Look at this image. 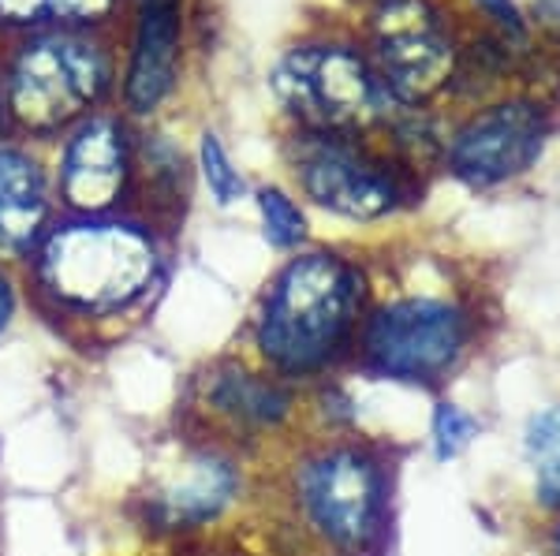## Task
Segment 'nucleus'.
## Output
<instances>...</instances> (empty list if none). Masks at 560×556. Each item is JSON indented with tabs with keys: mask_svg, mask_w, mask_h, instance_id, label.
I'll return each instance as SVG.
<instances>
[{
	"mask_svg": "<svg viewBox=\"0 0 560 556\" xmlns=\"http://www.w3.org/2000/svg\"><path fill=\"white\" fill-rule=\"evenodd\" d=\"M359 307L355 273L332 255L295 258L277 276L261 318V352L284 370H314L332 355Z\"/></svg>",
	"mask_w": 560,
	"mask_h": 556,
	"instance_id": "nucleus-1",
	"label": "nucleus"
},
{
	"mask_svg": "<svg viewBox=\"0 0 560 556\" xmlns=\"http://www.w3.org/2000/svg\"><path fill=\"white\" fill-rule=\"evenodd\" d=\"M153 247L124 224H71L42 250V281L57 299L86 310L131 303L153 276Z\"/></svg>",
	"mask_w": 560,
	"mask_h": 556,
	"instance_id": "nucleus-2",
	"label": "nucleus"
},
{
	"mask_svg": "<svg viewBox=\"0 0 560 556\" xmlns=\"http://www.w3.org/2000/svg\"><path fill=\"white\" fill-rule=\"evenodd\" d=\"M273 90L314 128H351L385 113L388 90L351 49L306 45L288 52L273 71Z\"/></svg>",
	"mask_w": 560,
	"mask_h": 556,
	"instance_id": "nucleus-3",
	"label": "nucleus"
},
{
	"mask_svg": "<svg viewBox=\"0 0 560 556\" xmlns=\"http://www.w3.org/2000/svg\"><path fill=\"white\" fill-rule=\"evenodd\" d=\"M105 79L108 68L94 45L68 34H49L20 52L8 97H12L15 120L34 131H49L94 105L105 90Z\"/></svg>",
	"mask_w": 560,
	"mask_h": 556,
	"instance_id": "nucleus-4",
	"label": "nucleus"
},
{
	"mask_svg": "<svg viewBox=\"0 0 560 556\" xmlns=\"http://www.w3.org/2000/svg\"><path fill=\"white\" fill-rule=\"evenodd\" d=\"M382 83L400 102H422L453 75V42L422 0H396L374 23Z\"/></svg>",
	"mask_w": 560,
	"mask_h": 556,
	"instance_id": "nucleus-5",
	"label": "nucleus"
},
{
	"mask_svg": "<svg viewBox=\"0 0 560 556\" xmlns=\"http://www.w3.org/2000/svg\"><path fill=\"white\" fill-rule=\"evenodd\" d=\"M464 344V318L430 299H408L382 310L370 326L366 352L382 374L433 378L456 358Z\"/></svg>",
	"mask_w": 560,
	"mask_h": 556,
	"instance_id": "nucleus-6",
	"label": "nucleus"
},
{
	"mask_svg": "<svg viewBox=\"0 0 560 556\" xmlns=\"http://www.w3.org/2000/svg\"><path fill=\"white\" fill-rule=\"evenodd\" d=\"M546 142V120L535 105L504 102L475 116L453 142V168L475 187L527 173Z\"/></svg>",
	"mask_w": 560,
	"mask_h": 556,
	"instance_id": "nucleus-7",
	"label": "nucleus"
},
{
	"mask_svg": "<svg viewBox=\"0 0 560 556\" xmlns=\"http://www.w3.org/2000/svg\"><path fill=\"white\" fill-rule=\"evenodd\" d=\"M306 505L332 542L355 545L374 527L377 471L359 452H332L314 463L303 478Z\"/></svg>",
	"mask_w": 560,
	"mask_h": 556,
	"instance_id": "nucleus-8",
	"label": "nucleus"
},
{
	"mask_svg": "<svg viewBox=\"0 0 560 556\" xmlns=\"http://www.w3.org/2000/svg\"><path fill=\"white\" fill-rule=\"evenodd\" d=\"M303 187L311 199L355 221L382 217L396 205L393 176L340 142H322L303 157Z\"/></svg>",
	"mask_w": 560,
	"mask_h": 556,
	"instance_id": "nucleus-9",
	"label": "nucleus"
},
{
	"mask_svg": "<svg viewBox=\"0 0 560 556\" xmlns=\"http://www.w3.org/2000/svg\"><path fill=\"white\" fill-rule=\"evenodd\" d=\"M124 176H128L124 131L113 120L83 123L65 154V173H60L65 199L75 210L97 213L116 202V194L124 191Z\"/></svg>",
	"mask_w": 560,
	"mask_h": 556,
	"instance_id": "nucleus-10",
	"label": "nucleus"
},
{
	"mask_svg": "<svg viewBox=\"0 0 560 556\" xmlns=\"http://www.w3.org/2000/svg\"><path fill=\"white\" fill-rule=\"evenodd\" d=\"M176 49H179V12L176 0H142L139 38H135L131 75H128V105L135 113H150L165 102L176 79Z\"/></svg>",
	"mask_w": 560,
	"mask_h": 556,
	"instance_id": "nucleus-11",
	"label": "nucleus"
},
{
	"mask_svg": "<svg viewBox=\"0 0 560 556\" xmlns=\"http://www.w3.org/2000/svg\"><path fill=\"white\" fill-rule=\"evenodd\" d=\"M45 221V179L20 150H0V247H23Z\"/></svg>",
	"mask_w": 560,
	"mask_h": 556,
	"instance_id": "nucleus-12",
	"label": "nucleus"
},
{
	"mask_svg": "<svg viewBox=\"0 0 560 556\" xmlns=\"http://www.w3.org/2000/svg\"><path fill=\"white\" fill-rule=\"evenodd\" d=\"M232 489H236V478L224 463L217 460H195L187 463V471L158 497V519L168 527L179 523H202L221 512L229 505Z\"/></svg>",
	"mask_w": 560,
	"mask_h": 556,
	"instance_id": "nucleus-13",
	"label": "nucleus"
},
{
	"mask_svg": "<svg viewBox=\"0 0 560 556\" xmlns=\"http://www.w3.org/2000/svg\"><path fill=\"white\" fill-rule=\"evenodd\" d=\"M527 456H530V468H535L538 497L549 508H557L560 505V407H549L530 418Z\"/></svg>",
	"mask_w": 560,
	"mask_h": 556,
	"instance_id": "nucleus-14",
	"label": "nucleus"
},
{
	"mask_svg": "<svg viewBox=\"0 0 560 556\" xmlns=\"http://www.w3.org/2000/svg\"><path fill=\"white\" fill-rule=\"evenodd\" d=\"M213 400L221 403V411H232L240 418H255V423H273L288 407L284 392L266 381H255L250 374H229L217 385Z\"/></svg>",
	"mask_w": 560,
	"mask_h": 556,
	"instance_id": "nucleus-15",
	"label": "nucleus"
},
{
	"mask_svg": "<svg viewBox=\"0 0 560 556\" xmlns=\"http://www.w3.org/2000/svg\"><path fill=\"white\" fill-rule=\"evenodd\" d=\"M113 0H0V20L42 23V20H97Z\"/></svg>",
	"mask_w": 560,
	"mask_h": 556,
	"instance_id": "nucleus-16",
	"label": "nucleus"
},
{
	"mask_svg": "<svg viewBox=\"0 0 560 556\" xmlns=\"http://www.w3.org/2000/svg\"><path fill=\"white\" fill-rule=\"evenodd\" d=\"M258 210L261 221H266V239L273 247H295L306 236V221L300 205L288 199L284 191H277V187H266L258 194Z\"/></svg>",
	"mask_w": 560,
	"mask_h": 556,
	"instance_id": "nucleus-17",
	"label": "nucleus"
},
{
	"mask_svg": "<svg viewBox=\"0 0 560 556\" xmlns=\"http://www.w3.org/2000/svg\"><path fill=\"white\" fill-rule=\"evenodd\" d=\"M202 176L210 184V194L221 205H232L243 199V176L232 168L224 146L217 142V134H202Z\"/></svg>",
	"mask_w": 560,
	"mask_h": 556,
	"instance_id": "nucleus-18",
	"label": "nucleus"
},
{
	"mask_svg": "<svg viewBox=\"0 0 560 556\" xmlns=\"http://www.w3.org/2000/svg\"><path fill=\"white\" fill-rule=\"evenodd\" d=\"M471 437H475L471 415H464L453 403H438V411H433V448H438V460L459 456Z\"/></svg>",
	"mask_w": 560,
	"mask_h": 556,
	"instance_id": "nucleus-19",
	"label": "nucleus"
},
{
	"mask_svg": "<svg viewBox=\"0 0 560 556\" xmlns=\"http://www.w3.org/2000/svg\"><path fill=\"white\" fill-rule=\"evenodd\" d=\"M478 8H486V12H490L504 31H512V34L523 31V20H520V12H516L512 0H478Z\"/></svg>",
	"mask_w": 560,
	"mask_h": 556,
	"instance_id": "nucleus-20",
	"label": "nucleus"
},
{
	"mask_svg": "<svg viewBox=\"0 0 560 556\" xmlns=\"http://www.w3.org/2000/svg\"><path fill=\"white\" fill-rule=\"evenodd\" d=\"M8 318H12V288H8V281L0 276V329L8 326Z\"/></svg>",
	"mask_w": 560,
	"mask_h": 556,
	"instance_id": "nucleus-21",
	"label": "nucleus"
},
{
	"mask_svg": "<svg viewBox=\"0 0 560 556\" xmlns=\"http://www.w3.org/2000/svg\"><path fill=\"white\" fill-rule=\"evenodd\" d=\"M538 15L549 26H560V0H538Z\"/></svg>",
	"mask_w": 560,
	"mask_h": 556,
	"instance_id": "nucleus-22",
	"label": "nucleus"
}]
</instances>
